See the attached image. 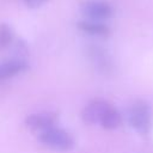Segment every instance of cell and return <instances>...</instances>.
<instances>
[{
    "label": "cell",
    "mask_w": 153,
    "mask_h": 153,
    "mask_svg": "<svg viewBox=\"0 0 153 153\" xmlns=\"http://www.w3.org/2000/svg\"><path fill=\"white\" fill-rule=\"evenodd\" d=\"M38 139L42 143L56 151H69L74 146L73 137L66 130L56 127L41 131Z\"/></svg>",
    "instance_id": "cell-1"
},
{
    "label": "cell",
    "mask_w": 153,
    "mask_h": 153,
    "mask_svg": "<svg viewBox=\"0 0 153 153\" xmlns=\"http://www.w3.org/2000/svg\"><path fill=\"white\" fill-rule=\"evenodd\" d=\"M13 38V32L12 29L7 24H1L0 25V49L6 48Z\"/></svg>",
    "instance_id": "cell-9"
},
{
    "label": "cell",
    "mask_w": 153,
    "mask_h": 153,
    "mask_svg": "<svg viewBox=\"0 0 153 153\" xmlns=\"http://www.w3.org/2000/svg\"><path fill=\"white\" fill-rule=\"evenodd\" d=\"M26 68V63L23 60H11L0 65V80L11 78L20 73Z\"/></svg>",
    "instance_id": "cell-6"
},
{
    "label": "cell",
    "mask_w": 153,
    "mask_h": 153,
    "mask_svg": "<svg viewBox=\"0 0 153 153\" xmlns=\"http://www.w3.org/2000/svg\"><path fill=\"white\" fill-rule=\"evenodd\" d=\"M121 123V116L118 114V111L116 109H114L112 106L106 111V114L104 115L100 124L103 128L105 129H115L120 126Z\"/></svg>",
    "instance_id": "cell-8"
},
{
    "label": "cell",
    "mask_w": 153,
    "mask_h": 153,
    "mask_svg": "<svg viewBox=\"0 0 153 153\" xmlns=\"http://www.w3.org/2000/svg\"><path fill=\"white\" fill-rule=\"evenodd\" d=\"M110 108H111V105L109 103H106L105 100L96 99L86 105V108L82 111V118L87 123H91V124L99 123L100 124L104 115L106 114V111Z\"/></svg>",
    "instance_id": "cell-4"
},
{
    "label": "cell",
    "mask_w": 153,
    "mask_h": 153,
    "mask_svg": "<svg viewBox=\"0 0 153 153\" xmlns=\"http://www.w3.org/2000/svg\"><path fill=\"white\" fill-rule=\"evenodd\" d=\"M47 0H25V4L29 7H38L42 4H44Z\"/></svg>",
    "instance_id": "cell-10"
},
{
    "label": "cell",
    "mask_w": 153,
    "mask_h": 153,
    "mask_svg": "<svg viewBox=\"0 0 153 153\" xmlns=\"http://www.w3.org/2000/svg\"><path fill=\"white\" fill-rule=\"evenodd\" d=\"M129 123L140 134L149 131L152 124V112L146 102L137 100L131 105L129 110Z\"/></svg>",
    "instance_id": "cell-2"
},
{
    "label": "cell",
    "mask_w": 153,
    "mask_h": 153,
    "mask_svg": "<svg viewBox=\"0 0 153 153\" xmlns=\"http://www.w3.org/2000/svg\"><path fill=\"white\" fill-rule=\"evenodd\" d=\"M57 121V115L54 112H39V114H32L26 117L25 123L26 126L32 130H38L39 133L43 130H47L49 128L55 127V123Z\"/></svg>",
    "instance_id": "cell-5"
},
{
    "label": "cell",
    "mask_w": 153,
    "mask_h": 153,
    "mask_svg": "<svg viewBox=\"0 0 153 153\" xmlns=\"http://www.w3.org/2000/svg\"><path fill=\"white\" fill-rule=\"evenodd\" d=\"M78 27L88 33V35H93V36H106L109 35V27L97 20H82L78 23Z\"/></svg>",
    "instance_id": "cell-7"
},
{
    "label": "cell",
    "mask_w": 153,
    "mask_h": 153,
    "mask_svg": "<svg viewBox=\"0 0 153 153\" xmlns=\"http://www.w3.org/2000/svg\"><path fill=\"white\" fill-rule=\"evenodd\" d=\"M81 12L91 20H104L112 16V7L103 0H87L81 5Z\"/></svg>",
    "instance_id": "cell-3"
}]
</instances>
